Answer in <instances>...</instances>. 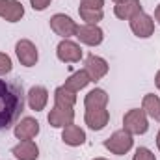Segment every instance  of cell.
Returning <instances> with one entry per match:
<instances>
[{
	"instance_id": "5b68a950",
	"label": "cell",
	"mask_w": 160,
	"mask_h": 160,
	"mask_svg": "<svg viewBox=\"0 0 160 160\" xmlns=\"http://www.w3.org/2000/svg\"><path fill=\"white\" fill-rule=\"evenodd\" d=\"M128 26H130L132 34L140 39H147L155 34V19L151 15H147L143 9L128 19Z\"/></svg>"
},
{
	"instance_id": "44dd1931",
	"label": "cell",
	"mask_w": 160,
	"mask_h": 160,
	"mask_svg": "<svg viewBox=\"0 0 160 160\" xmlns=\"http://www.w3.org/2000/svg\"><path fill=\"white\" fill-rule=\"evenodd\" d=\"M24 17V6L19 0H8V6L2 13V19L8 22H19Z\"/></svg>"
},
{
	"instance_id": "83f0119b",
	"label": "cell",
	"mask_w": 160,
	"mask_h": 160,
	"mask_svg": "<svg viewBox=\"0 0 160 160\" xmlns=\"http://www.w3.org/2000/svg\"><path fill=\"white\" fill-rule=\"evenodd\" d=\"M6 6H8V0H0V17H2V13L6 9Z\"/></svg>"
},
{
	"instance_id": "ac0fdd59",
	"label": "cell",
	"mask_w": 160,
	"mask_h": 160,
	"mask_svg": "<svg viewBox=\"0 0 160 160\" xmlns=\"http://www.w3.org/2000/svg\"><path fill=\"white\" fill-rule=\"evenodd\" d=\"M142 110L147 114V118L160 123V97L155 93H147L142 99Z\"/></svg>"
},
{
	"instance_id": "d6986e66",
	"label": "cell",
	"mask_w": 160,
	"mask_h": 160,
	"mask_svg": "<svg viewBox=\"0 0 160 160\" xmlns=\"http://www.w3.org/2000/svg\"><path fill=\"white\" fill-rule=\"evenodd\" d=\"M54 104L62 108H73L77 104V93L67 89L65 86H58L54 89Z\"/></svg>"
},
{
	"instance_id": "7402d4cb",
	"label": "cell",
	"mask_w": 160,
	"mask_h": 160,
	"mask_svg": "<svg viewBox=\"0 0 160 160\" xmlns=\"http://www.w3.org/2000/svg\"><path fill=\"white\" fill-rule=\"evenodd\" d=\"M78 15H80V19L84 21V24H99L102 21V17H104V11L97 9V8H89V6L80 4Z\"/></svg>"
},
{
	"instance_id": "52a82bcc",
	"label": "cell",
	"mask_w": 160,
	"mask_h": 160,
	"mask_svg": "<svg viewBox=\"0 0 160 160\" xmlns=\"http://www.w3.org/2000/svg\"><path fill=\"white\" fill-rule=\"evenodd\" d=\"M108 69H110V65H108V62H106L104 58H101V56H97V54H88V56H86L84 71L88 73V77H89L91 82L102 80L108 75Z\"/></svg>"
},
{
	"instance_id": "f1b7e54d",
	"label": "cell",
	"mask_w": 160,
	"mask_h": 160,
	"mask_svg": "<svg viewBox=\"0 0 160 160\" xmlns=\"http://www.w3.org/2000/svg\"><path fill=\"white\" fill-rule=\"evenodd\" d=\"M155 84H157V88H158V91H160V69L157 71V75H155Z\"/></svg>"
},
{
	"instance_id": "9c48e42d",
	"label": "cell",
	"mask_w": 160,
	"mask_h": 160,
	"mask_svg": "<svg viewBox=\"0 0 160 160\" xmlns=\"http://www.w3.org/2000/svg\"><path fill=\"white\" fill-rule=\"evenodd\" d=\"M77 39L88 47H99L104 41V32L99 24H82L78 26Z\"/></svg>"
},
{
	"instance_id": "7c38bea8",
	"label": "cell",
	"mask_w": 160,
	"mask_h": 160,
	"mask_svg": "<svg viewBox=\"0 0 160 160\" xmlns=\"http://www.w3.org/2000/svg\"><path fill=\"white\" fill-rule=\"evenodd\" d=\"M110 121V112L106 108H88L84 114V123L91 130H102Z\"/></svg>"
},
{
	"instance_id": "30bf717a",
	"label": "cell",
	"mask_w": 160,
	"mask_h": 160,
	"mask_svg": "<svg viewBox=\"0 0 160 160\" xmlns=\"http://www.w3.org/2000/svg\"><path fill=\"white\" fill-rule=\"evenodd\" d=\"M39 130H41V127H39V121L38 119H34V118H22L15 125L13 134H15V138L19 142H22V140H34L39 134Z\"/></svg>"
},
{
	"instance_id": "f546056e",
	"label": "cell",
	"mask_w": 160,
	"mask_h": 160,
	"mask_svg": "<svg viewBox=\"0 0 160 160\" xmlns=\"http://www.w3.org/2000/svg\"><path fill=\"white\" fill-rule=\"evenodd\" d=\"M157 147H158V151H160V128H158V132H157Z\"/></svg>"
},
{
	"instance_id": "8fae6325",
	"label": "cell",
	"mask_w": 160,
	"mask_h": 160,
	"mask_svg": "<svg viewBox=\"0 0 160 160\" xmlns=\"http://www.w3.org/2000/svg\"><path fill=\"white\" fill-rule=\"evenodd\" d=\"M47 121L54 128H65L67 125H71L75 121V110L73 108H62V106L54 104V108L47 116Z\"/></svg>"
},
{
	"instance_id": "2e32d148",
	"label": "cell",
	"mask_w": 160,
	"mask_h": 160,
	"mask_svg": "<svg viewBox=\"0 0 160 160\" xmlns=\"http://www.w3.org/2000/svg\"><path fill=\"white\" fill-rule=\"evenodd\" d=\"M138 11H142V2L140 0H119L114 6V15L121 21H128Z\"/></svg>"
},
{
	"instance_id": "603a6c76",
	"label": "cell",
	"mask_w": 160,
	"mask_h": 160,
	"mask_svg": "<svg viewBox=\"0 0 160 160\" xmlns=\"http://www.w3.org/2000/svg\"><path fill=\"white\" fill-rule=\"evenodd\" d=\"M11 69H13V62H11V58H9L6 52H0V77L9 75Z\"/></svg>"
},
{
	"instance_id": "4fadbf2b",
	"label": "cell",
	"mask_w": 160,
	"mask_h": 160,
	"mask_svg": "<svg viewBox=\"0 0 160 160\" xmlns=\"http://www.w3.org/2000/svg\"><path fill=\"white\" fill-rule=\"evenodd\" d=\"M26 102H28L30 110H34V112L45 110L47 102H48V89L45 86H32L26 93Z\"/></svg>"
},
{
	"instance_id": "277c9868",
	"label": "cell",
	"mask_w": 160,
	"mask_h": 160,
	"mask_svg": "<svg viewBox=\"0 0 160 160\" xmlns=\"http://www.w3.org/2000/svg\"><path fill=\"white\" fill-rule=\"evenodd\" d=\"M104 147L112 153V155H118V157H123L127 155L132 147H134V136L128 134L127 130H116L110 138L104 140Z\"/></svg>"
},
{
	"instance_id": "5bb4252c",
	"label": "cell",
	"mask_w": 160,
	"mask_h": 160,
	"mask_svg": "<svg viewBox=\"0 0 160 160\" xmlns=\"http://www.w3.org/2000/svg\"><path fill=\"white\" fill-rule=\"evenodd\" d=\"M11 155L17 160H38L39 158V147L34 140H22L11 147Z\"/></svg>"
},
{
	"instance_id": "9a60e30c",
	"label": "cell",
	"mask_w": 160,
	"mask_h": 160,
	"mask_svg": "<svg viewBox=\"0 0 160 160\" xmlns=\"http://www.w3.org/2000/svg\"><path fill=\"white\" fill-rule=\"evenodd\" d=\"M62 140H63V143L69 145V147H80V145L86 143L88 138H86L84 128H80L78 125L71 123V125H67V127L62 130Z\"/></svg>"
},
{
	"instance_id": "8992f818",
	"label": "cell",
	"mask_w": 160,
	"mask_h": 160,
	"mask_svg": "<svg viewBox=\"0 0 160 160\" xmlns=\"http://www.w3.org/2000/svg\"><path fill=\"white\" fill-rule=\"evenodd\" d=\"M56 56L63 63H78L84 56L82 47L73 39H62L56 47Z\"/></svg>"
},
{
	"instance_id": "e0dca14e",
	"label": "cell",
	"mask_w": 160,
	"mask_h": 160,
	"mask_svg": "<svg viewBox=\"0 0 160 160\" xmlns=\"http://www.w3.org/2000/svg\"><path fill=\"white\" fill-rule=\"evenodd\" d=\"M106 104H108V93L102 88H95V89L88 91L84 97L86 110L88 108H106Z\"/></svg>"
},
{
	"instance_id": "1f68e13d",
	"label": "cell",
	"mask_w": 160,
	"mask_h": 160,
	"mask_svg": "<svg viewBox=\"0 0 160 160\" xmlns=\"http://www.w3.org/2000/svg\"><path fill=\"white\" fill-rule=\"evenodd\" d=\"M118 2H119V0H114V4H118Z\"/></svg>"
},
{
	"instance_id": "ba28073f",
	"label": "cell",
	"mask_w": 160,
	"mask_h": 160,
	"mask_svg": "<svg viewBox=\"0 0 160 160\" xmlns=\"http://www.w3.org/2000/svg\"><path fill=\"white\" fill-rule=\"evenodd\" d=\"M15 54H17V60L21 62V65H24V67H34L38 63V60H39L38 47L30 39H19L17 41Z\"/></svg>"
},
{
	"instance_id": "4316f807",
	"label": "cell",
	"mask_w": 160,
	"mask_h": 160,
	"mask_svg": "<svg viewBox=\"0 0 160 160\" xmlns=\"http://www.w3.org/2000/svg\"><path fill=\"white\" fill-rule=\"evenodd\" d=\"M153 19H155V22L160 26V4L155 8V17H153Z\"/></svg>"
},
{
	"instance_id": "d4e9b609",
	"label": "cell",
	"mask_w": 160,
	"mask_h": 160,
	"mask_svg": "<svg viewBox=\"0 0 160 160\" xmlns=\"http://www.w3.org/2000/svg\"><path fill=\"white\" fill-rule=\"evenodd\" d=\"M52 0H30V6L34 11H45L48 6H50Z\"/></svg>"
},
{
	"instance_id": "4dcf8cb0",
	"label": "cell",
	"mask_w": 160,
	"mask_h": 160,
	"mask_svg": "<svg viewBox=\"0 0 160 160\" xmlns=\"http://www.w3.org/2000/svg\"><path fill=\"white\" fill-rule=\"evenodd\" d=\"M93 160H108V158H102V157H97V158H93Z\"/></svg>"
},
{
	"instance_id": "6da1fadb",
	"label": "cell",
	"mask_w": 160,
	"mask_h": 160,
	"mask_svg": "<svg viewBox=\"0 0 160 160\" xmlns=\"http://www.w3.org/2000/svg\"><path fill=\"white\" fill-rule=\"evenodd\" d=\"M24 106L22 89L17 84H9L0 78V130L9 128L21 116Z\"/></svg>"
},
{
	"instance_id": "7a4b0ae2",
	"label": "cell",
	"mask_w": 160,
	"mask_h": 160,
	"mask_svg": "<svg viewBox=\"0 0 160 160\" xmlns=\"http://www.w3.org/2000/svg\"><path fill=\"white\" fill-rule=\"evenodd\" d=\"M123 130L132 136H142L149 130V118L142 108H132L123 116Z\"/></svg>"
},
{
	"instance_id": "cb8c5ba5",
	"label": "cell",
	"mask_w": 160,
	"mask_h": 160,
	"mask_svg": "<svg viewBox=\"0 0 160 160\" xmlns=\"http://www.w3.org/2000/svg\"><path fill=\"white\" fill-rule=\"evenodd\" d=\"M132 160H157V157H155V153H153L149 147H138V149L134 151Z\"/></svg>"
},
{
	"instance_id": "ffe728a7",
	"label": "cell",
	"mask_w": 160,
	"mask_h": 160,
	"mask_svg": "<svg viewBox=\"0 0 160 160\" xmlns=\"http://www.w3.org/2000/svg\"><path fill=\"white\" fill-rule=\"evenodd\" d=\"M89 82H91V80H89V77H88V73H86L84 69H80V71H75L73 75H69L63 86H65L67 89H71V91L78 93L80 89H84Z\"/></svg>"
},
{
	"instance_id": "484cf974",
	"label": "cell",
	"mask_w": 160,
	"mask_h": 160,
	"mask_svg": "<svg viewBox=\"0 0 160 160\" xmlns=\"http://www.w3.org/2000/svg\"><path fill=\"white\" fill-rule=\"evenodd\" d=\"M80 4H84V6H89V8L102 9V6H104V0H80Z\"/></svg>"
},
{
	"instance_id": "3957f363",
	"label": "cell",
	"mask_w": 160,
	"mask_h": 160,
	"mask_svg": "<svg viewBox=\"0 0 160 160\" xmlns=\"http://www.w3.org/2000/svg\"><path fill=\"white\" fill-rule=\"evenodd\" d=\"M48 22H50V30H52L56 36H60L62 39L77 38L78 24H77V21H73L69 15H65V13H54Z\"/></svg>"
}]
</instances>
